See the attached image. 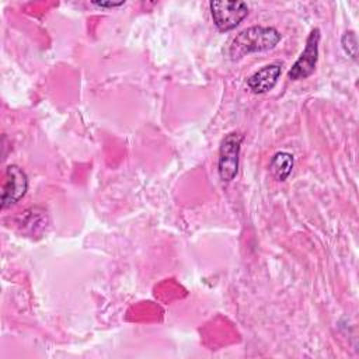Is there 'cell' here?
Returning <instances> with one entry per match:
<instances>
[{"instance_id":"6da1fadb","label":"cell","mask_w":359,"mask_h":359,"mask_svg":"<svg viewBox=\"0 0 359 359\" xmlns=\"http://www.w3.org/2000/svg\"><path fill=\"white\" fill-rule=\"evenodd\" d=\"M280 41V32L273 27L254 25L238 32L229 45V56L237 60L248 53L273 49Z\"/></svg>"},{"instance_id":"7a4b0ae2","label":"cell","mask_w":359,"mask_h":359,"mask_svg":"<svg viewBox=\"0 0 359 359\" xmlns=\"http://www.w3.org/2000/svg\"><path fill=\"white\" fill-rule=\"evenodd\" d=\"M243 143V135L238 132H231L224 136L219 149V177L223 182H230L234 180L238 171V157Z\"/></svg>"},{"instance_id":"3957f363","label":"cell","mask_w":359,"mask_h":359,"mask_svg":"<svg viewBox=\"0 0 359 359\" xmlns=\"http://www.w3.org/2000/svg\"><path fill=\"white\" fill-rule=\"evenodd\" d=\"M209 7L213 22L222 32L234 29L248 14L244 1H210Z\"/></svg>"},{"instance_id":"277c9868","label":"cell","mask_w":359,"mask_h":359,"mask_svg":"<svg viewBox=\"0 0 359 359\" xmlns=\"http://www.w3.org/2000/svg\"><path fill=\"white\" fill-rule=\"evenodd\" d=\"M318 42H320V29L314 28L306 39V46L299 59L293 63L287 72V77L293 81L307 79L314 70L318 60Z\"/></svg>"},{"instance_id":"5b68a950","label":"cell","mask_w":359,"mask_h":359,"mask_svg":"<svg viewBox=\"0 0 359 359\" xmlns=\"http://www.w3.org/2000/svg\"><path fill=\"white\" fill-rule=\"evenodd\" d=\"M28 189V177L24 170L15 164L6 168V178L1 194V209L17 203Z\"/></svg>"},{"instance_id":"8992f818","label":"cell","mask_w":359,"mask_h":359,"mask_svg":"<svg viewBox=\"0 0 359 359\" xmlns=\"http://www.w3.org/2000/svg\"><path fill=\"white\" fill-rule=\"evenodd\" d=\"M280 73H282V66L279 63L266 65L248 77L247 86L254 94L268 93L275 87Z\"/></svg>"},{"instance_id":"52a82bcc","label":"cell","mask_w":359,"mask_h":359,"mask_svg":"<svg viewBox=\"0 0 359 359\" xmlns=\"http://www.w3.org/2000/svg\"><path fill=\"white\" fill-rule=\"evenodd\" d=\"M293 156L287 151H278L273 154L269 163V170L278 181H285L293 168Z\"/></svg>"},{"instance_id":"ba28073f","label":"cell","mask_w":359,"mask_h":359,"mask_svg":"<svg viewBox=\"0 0 359 359\" xmlns=\"http://www.w3.org/2000/svg\"><path fill=\"white\" fill-rule=\"evenodd\" d=\"M342 46L345 49V52L348 53V56H351L353 60H356L358 57V39L353 31H348L344 34L342 39Z\"/></svg>"},{"instance_id":"9c48e42d","label":"cell","mask_w":359,"mask_h":359,"mask_svg":"<svg viewBox=\"0 0 359 359\" xmlns=\"http://www.w3.org/2000/svg\"><path fill=\"white\" fill-rule=\"evenodd\" d=\"M93 4L97 6V7H101V8H107V7L112 8V7H119V6H122L123 1H119V3H114V1H93Z\"/></svg>"}]
</instances>
